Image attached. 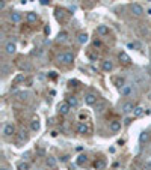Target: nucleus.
<instances>
[{
    "label": "nucleus",
    "mask_w": 151,
    "mask_h": 170,
    "mask_svg": "<svg viewBox=\"0 0 151 170\" xmlns=\"http://www.w3.org/2000/svg\"><path fill=\"white\" fill-rule=\"evenodd\" d=\"M58 59H59V62H64V63L70 65V63H73V62H74V54H73V53H70V51H67V53L61 54Z\"/></svg>",
    "instance_id": "1"
},
{
    "label": "nucleus",
    "mask_w": 151,
    "mask_h": 170,
    "mask_svg": "<svg viewBox=\"0 0 151 170\" xmlns=\"http://www.w3.org/2000/svg\"><path fill=\"white\" fill-rule=\"evenodd\" d=\"M97 102H98V98H97L95 93L88 92V93L85 95V104H86V105H95Z\"/></svg>",
    "instance_id": "2"
},
{
    "label": "nucleus",
    "mask_w": 151,
    "mask_h": 170,
    "mask_svg": "<svg viewBox=\"0 0 151 170\" xmlns=\"http://www.w3.org/2000/svg\"><path fill=\"white\" fill-rule=\"evenodd\" d=\"M58 110H59V113H61V114H68V113H70V110H71V105H70L67 101H62V102H59Z\"/></svg>",
    "instance_id": "3"
},
{
    "label": "nucleus",
    "mask_w": 151,
    "mask_h": 170,
    "mask_svg": "<svg viewBox=\"0 0 151 170\" xmlns=\"http://www.w3.org/2000/svg\"><path fill=\"white\" fill-rule=\"evenodd\" d=\"M106 108H107V102L106 101H98L95 104V114H103Z\"/></svg>",
    "instance_id": "4"
},
{
    "label": "nucleus",
    "mask_w": 151,
    "mask_h": 170,
    "mask_svg": "<svg viewBox=\"0 0 151 170\" xmlns=\"http://www.w3.org/2000/svg\"><path fill=\"white\" fill-rule=\"evenodd\" d=\"M3 134H5L6 137L15 134V126H14V123H5V126H3Z\"/></svg>",
    "instance_id": "5"
},
{
    "label": "nucleus",
    "mask_w": 151,
    "mask_h": 170,
    "mask_svg": "<svg viewBox=\"0 0 151 170\" xmlns=\"http://www.w3.org/2000/svg\"><path fill=\"white\" fill-rule=\"evenodd\" d=\"M130 9H131V12H133V14H134L136 17H140V15L143 14V8H142V6H140L139 3H133Z\"/></svg>",
    "instance_id": "6"
},
{
    "label": "nucleus",
    "mask_w": 151,
    "mask_h": 170,
    "mask_svg": "<svg viewBox=\"0 0 151 170\" xmlns=\"http://www.w3.org/2000/svg\"><path fill=\"white\" fill-rule=\"evenodd\" d=\"M131 93H133V86L131 84H124L121 87V95L122 96H130Z\"/></svg>",
    "instance_id": "7"
},
{
    "label": "nucleus",
    "mask_w": 151,
    "mask_h": 170,
    "mask_svg": "<svg viewBox=\"0 0 151 170\" xmlns=\"http://www.w3.org/2000/svg\"><path fill=\"white\" fill-rule=\"evenodd\" d=\"M134 104L131 102V101H128V102H125L124 105H122V113L124 114H128V113H133V110H134Z\"/></svg>",
    "instance_id": "8"
},
{
    "label": "nucleus",
    "mask_w": 151,
    "mask_h": 170,
    "mask_svg": "<svg viewBox=\"0 0 151 170\" xmlns=\"http://www.w3.org/2000/svg\"><path fill=\"white\" fill-rule=\"evenodd\" d=\"M77 132H79L80 135H85V134L89 132V126H88L85 122H80V123L77 125Z\"/></svg>",
    "instance_id": "9"
},
{
    "label": "nucleus",
    "mask_w": 151,
    "mask_h": 170,
    "mask_svg": "<svg viewBox=\"0 0 151 170\" xmlns=\"http://www.w3.org/2000/svg\"><path fill=\"white\" fill-rule=\"evenodd\" d=\"M118 59H119V60H121V63H124V65H128V63L131 62L130 56H128L125 51H121V53L118 54Z\"/></svg>",
    "instance_id": "10"
},
{
    "label": "nucleus",
    "mask_w": 151,
    "mask_h": 170,
    "mask_svg": "<svg viewBox=\"0 0 151 170\" xmlns=\"http://www.w3.org/2000/svg\"><path fill=\"white\" fill-rule=\"evenodd\" d=\"M101 69H103L104 72H110V71L113 69L112 60H103V62H101Z\"/></svg>",
    "instance_id": "11"
},
{
    "label": "nucleus",
    "mask_w": 151,
    "mask_h": 170,
    "mask_svg": "<svg viewBox=\"0 0 151 170\" xmlns=\"http://www.w3.org/2000/svg\"><path fill=\"white\" fill-rule=\"evenodd\" d=\"M5 51H6V54L12 56V54L17 51V47H15V44H14V42H8V44L5 45Z\"/></svg>",
    "instance_id": "12"
},
{
    "label": "nucleus",
    "mask_w": 151,
    "mask_h": 170,
    "mask_svg": "<svg viewBox=\"0 0 151 170\" xmlns=\"http://www.w3.org/2000/svg\"><path fill=\"white\" fill-rule=\"evenodd\" d=\"M109 129H110L112 132H118V131L121 129V122H119V120H112V122L109 123Z\"/></svg>",
    "instance_id": "13"
},
{
    "label": "nucleus",
    "mask_w": 151,
    "mask_h": 170,
    "mask_svg": "<svg viewBox=\"0 0 151 170\" xmlns=\"http://www.w3.org/2000/svg\"><path fill=\"white\" fill-rule=\"evenodd\" d=\"M97 33H98L100 36H106V35H109V27L104 26V24H100V26L97 27Z\"/></svg>",
    "instance_id": "14"
},
{
    "label": "nucleus",
    "mask_w": 151,
    "mask_h": 170,
    "mask_svg": "<svg viewBox=\"0 0 151 170\" xmlns=\"http://www.w3.org/2000/svg\"><path fill=\"white\" fill-rule=\"evenodd\" d=\"M46 164H47L49 168H56V167H58V161H56L55 156H49V158L46 159Z\"/></svg>",
    "instance_id": "15"
},
{
    "label": "nucleus",
    "mask_w": 151,
    "mask_h": 170,
    "mask_svg": "<svg viewBox=\"0 0 151 170\" xmlns=\"http://www.w3.org/2000/svg\"><path fill=\"white\" fill-rule=\"evenodd\" d=\"M21 18H23V17H21V14H20V12H12V14L9 15V20H11L12 23H20V21H21Z\"/></svg>",
    "instance_id": "16"
},
{
    "label": "nucleus",
    "mask_w": 151,
    "mask_h": 170,
    "mask_svg": "<svg viewBox=\"0 0 151 170\" xmlns=\"http://www.w3.org/2000/svg\"><path fill=\"white\" fill-rule=\"evenodd\" d=\"M26 20H27L29 23H36V21H38V14H35V12H27Z\"/></svg>",
    "instance_id": "17"
},
{
    "label": "nucleus",
    "mask_w": 151,
    "mask_h": 170,
    "mask_svg": "<svg viewBox=\"0 0 151 170\" xmlns=\"http://www.w3.org/2000/svg\"><path fill=\"white\" fill-rule=\"evenodd\" d=\"M88 39H89V36H88V33H79V36H77V42L79 44H86L88 42Z\"/></svg>",
    "instance_id": "18"
},
{
    "label": "nucleus",
    "mask_w": 151,
    "mask_h": 170,
    "mask_svg": "<svg viewBox=\"0 0 151 170\" xmlns=\"http://www.w3.org/2000/svg\"><path fill=\"white\" fill-rule=\"evenodd\" d=\"M94 167H95V170H103V168L106 167L104 159H97V161L94 162Z\"/></svg>",
    "instance_id": "19"
},
{
    "label": "nucleus",
    "mask_w": 151,
    "mask_h": 170,
    "mask_svg": "<svg viewBox=\"0 0 151 170\" xmlns=\"http://www.w3.org/2000/svg\"><path fill=\"white\" fill-rule=\"evenodd\" d=\"M68 41V33L67 32H61L58 35V42H67Z\"/></svg>",
    "instance_id": "20"
},
{
    "label": "nucleus",
    "mask_w": 151,
    "mask_h": 170,
    "mask_svg": "<svg viewBox=\"0 0 151 170\" xmlns=\"http://www.w3.org/2000/svg\"><path fill=\"white\" fill-rule=\"evenodd\" d=\"M67 102H68L71 107H77V105H79V101H77L76 96H68V98H67Z\"/></svg>",
    "instance_id": "21"
},
{
    "label": "nucleus",
    "mask_w": 151,
    "mask_h": 170,
    "mask_svg": "<svg viewBox=\"0 0 151 170\" xmlns=\"http://www.w3.org/2000/svg\"><path fill=\"white\" fill-rule=\"evenodd\" d=\"M30 128H32V131H39V128H41L39 120H38V119H33V120L30 122Z\"/></svg>",
    "instance_id": "22"
},
{
    "label": "nucleus",
    "mask_w": 151,
    "mask_h": 170,
    "mask_svg": "<svg viewBox=\"0 0 151 170\" xmlns=\"http://www.w3.org/2000/svg\"><path fill=\"white\" fill-rule=\"evenodd\" d=\"M127 47H128V48H136V50H142V45H140V42H137V41H134V42H128V44H127Z\"/></svg>",
    "instance_id": "23"
},
{
    "label": "nucleus",
    "mask_w": 151,
    "mask_h": 170,
    "mask_svg": "<svg viewBox=\"0 0 151 170\" xmlns=\"http://www.w3.org/2000/svg\"><path fill=\"white\" fill-rule=\"evenodd\" d=\"M148 140H149V134H148L146 131L140 132V135H139V141H140V143H143V141H148Z\"/></svg>",
    "instance_id": "24"
},
{
    "label": "nucleus",
    "mask_w": 151,
    "mask_h": 170,
    "mask_svg": "<svg viewBox=\"0 0 151 170\" xmlns=\"http://www.w3.org/2000/svg\"><path fill=\"white\" fill-rule=\"evenodd\" d=\"M142 113H143V107H140V105H137V107H134V110H133V116H142Z\"/></svg>",
    "instance_id": "25"
},
{
    "label": "nucleus",
    "mask_w": 151,
    "mask_h": 170,
    "mask_svg": "<svg viewBox=\"0 0 151 170\" xmlns=\"http://www.w3.org/2000/svg\"><path fill=\"white\" fill-rule=\"evenodd\" d=\"M17 168H18V170H29V164L24 162V161H21V162L17 164Z\"/></svg>",
    "instance_id": "26"
},
{
    "label": "nucleus",
    "mask_w": 151,
    "mask_h": 170,
    "mask_svg": "<svg viewBox=\"0 0 151 170\" xmlns=\"http://www.w3.org/2000/svg\"><path fill=\"white\" fill-rule=\"evenodd\" d=\"M86 161H88V158H86V155H80V156L77 158V164H79V165H83V164H85Z\"/></svg>",
    "instance_id": "27"
},
{
    "label": "nucleus",
    "mask_w": 151,
    "mask_h": 170,
    "mask_svg": "<svg viewBox=\"0 0 151 170\" xmlns=\"http://www.w3.org/2000/svg\"><path fill=\"white\" fill-rule=\"evenodd\" d=\"M26 78H24V74H20V75H17L15 78H14V84H17V83H21V81H24Z\"/></svg>",
    "instance_id": "28"
},
{
    "label": "nucleus",
    "mask_w": 151,
    "mask_h": 170,
    "mask_svg": "<svg viewBox=\"0 0 151 170\" xmlns=\"http://www.w3.org/2000/svg\"><path fill=\"white\" fill-rule=\"evenodd\" d=\"M20 68H21V69H24V71H30V69H32V66H30L29 63H21V65H20Z\"/></svg>",
    "instance_id": "29"
},
{
    "label": "nucleus",
    "mask_w": 151,
    "mask_h": 170,
    "mask_svg": "<svg viewBox=\"0 0 151 170\" xmlns=\"http://www.w3.org/2000/svg\"><path fill=\"white\" fill-rule=\"evenodd\" d=\"M115 81H116V84H118V87H122V86H124V80H122V78H116Z\"/></svg>",
    "instance_id": "30"
},
{
    "label": "nucleus",
    "mask_w": 151,
    "mask_h": 170,
    "mask_svg": "<svg viewBox=\"0 0 151 170\" xmlns=\"http://www.w3.org/2000/svg\"><path fill=\"white\" fill-rule=\"evenodd\" d=\"M18 96H20V98H26V96H27V92H20Z\"/></svg>",
    "instance_id": "31"
},
{
    "label": "nucleus",
    "mask_w": 151,
    "mask_h": 170,
    "mask_svg": "<svg viewBox=\"0 0 151 170\" xmlns=\"http://www.w3.org/2000/svg\"><path fill=\"white\" fill-rule=\"evenodd\" d=\"M0 9H5V0H0Z\"/></svg>",
    "instance_id": "32"
},
{
    "label": "nucleus",
    "mask_w": 151,
    "mask_h": 170,
    "mask_svg": "<svg viewBox=\"0 0 151 170\" xmlns=\"http://www.w3.org/2000/svg\"><path fill=\"white\" fill-rule=\"evenodd\" d=\"M39 2H41L42 5H49V3H50V0H39Z\"/></svg>",
    "instance_id": "33"
},
{
    "label": "nucleus",
    "mask_w": 151,
    "mask_h": 170,
    "mask_svg": "<svg viewBox=\"0 0 151 170\" xmlns=\"http://www.w3.org/2000/svg\"><path fill=\"white\" fill-rule=\"evenodd\" d=\"M44 32H46V35H49V33H50V27H49V26H46V29H44Z\"/></svg>",
    "instance_id": "34"
},
{
    "label": "nucleus",
    "mask_w": 151,
    "mask_h": 170,
    "mask_svg": "<svg viewBox=\"0 0 151 170\" xmlns=\"http://www.w3.org/2000/svg\"><path fill=\"white\" fill-rule=\"evenodd\" d=\"M32 81H33L32 78H27V80H26V84H27V86H30V84H32Z\"/></svg>",
    "instance_id": "35"
},
{
    "label": "nucleus",
    "mask_w": 151,
    "mask_h": 170,
    "mask_svg": "<svg viewBox=\"0 0 151 170\" xmlns=\"http://www.w3.org/2000/svg\"><path fill=\"white\" fill-rule=\"evenodd\" d=\"M94 45H95V47H101V42H100V41H95Z\"/></svg>",
    "instance_id": "36"
},
{
    "label": "nucleus",
    "mask_w": 151,
    "mask_h": 170,
    "mask_svg": "<svg viewBox=\"0 0 151 170\" xmlns=\"http://www.w3.org/2000/svg\"><path fill=\"white\" fill-rule=\"evenodd\" d=\"M148 74H149V75H151V65H149V66H148Z\"/></svg>",
    "instance_id": "37"
},
{
    "label": "nucleus",
    "mask_w": 151,
    "mask_h": 170,
    "mask_svg": "<svg viewBox=\"0 0 151 170\" xmlns=\"http://www.w3.org/2000/svg\"><path fill=\"white\" fill-rule=\"evenodd\" d=\"M0 170H9V168H6V167H2V168H0Z\"/></svg>",
    "instance_id": "38"
},
{
    "label": "nucleus",
    "mask_w": 151,
    "mask_h": 170,
    "mask_svg": "<svg viewBox=\"0 0 151 170\" xmlns=\"http://www.w3.org/2000/svg\"><path fill=\"white\" fill-rule=\"evenodd\" d=\"M146 167H148V168H151V162H148V165H146Z\"/></svg>",
    "instance_id": "39"
},
{
    "label": "nucleus",
    "mask_w": 151,
    "mask_h": 170,
    "mask_svg": "<svg viewBox=\"0 0 151 170\" xmlns=\"http://www.w3.org/2000/svg\"><path fill=\"white\" fill-rule=\"evenodd\" d=\"M36 170H41V168H36Z\"/></svg>",
    "instance_id": "40"
}]
</instances>
